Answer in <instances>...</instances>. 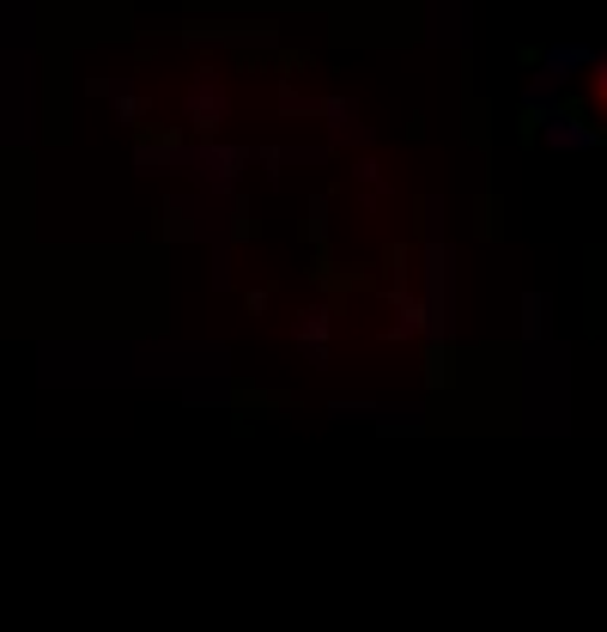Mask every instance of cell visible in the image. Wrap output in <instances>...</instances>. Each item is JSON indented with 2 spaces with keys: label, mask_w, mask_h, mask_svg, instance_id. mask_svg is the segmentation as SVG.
Masks as SVG:
<instances>
[{
  "label": "cell",
  "mask_w": 607,
  "mask_h": 632,
  "mask_svg": "<svg viewBox=\"0 0 607 632\" xmlns=\"http://www.w3.org/2000/svg\"><path fill=\"white\" fill-rule=\"evenodd\" d=\"M189 116L201 122V128H213V116H225V92H213V80H201L189 97Z\"/></svg>",
  "instance_id": "obj_1"
}]
</instances>
